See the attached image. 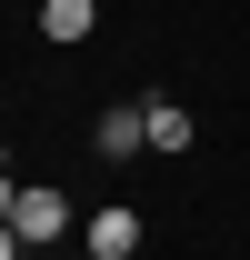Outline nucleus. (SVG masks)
Returning a JSON list of instances; mask_svg holds the SVG:
<instances>
[{
	"instance_id": "1",
	"label": "nucleus",
	"mask_w": 250,
	"mask_h": 260,
	"mask_svg": "<svg viewBox=\"0 0 250 260\" xmlns=\"http://www.w3.org/2000/svg\"><path fill=\"white\" fill-rule=\"evenodd\" d=\"M10 230H20L30 250H50V240H70V200L50 190V180H20V200H10Z\"/></svg>"
},
{
	"instance_id": "2",
	"label": "nucleus",
	"mask_w": 250,
	"mask_h": 260,
	"mask_svg": "<svg viewBox=\"0 0 250 260\" xmlns=\"http://www.w3.org/2000/svg\"><path fill=\"white\" fill-rule=\"evenodd\" d=\"M80 250H90V260H140V210H90Z\"/></svg>"
},
{
	"instance_id": "3",
	"label": "nucleus",
	"mask_w": 250,
	"mask_h": 260,
	"mask_svg": "<svg viewBox=\"0 0 250 260\" xmlns=\"http://www.w3.org/2000/svg\"><path fill=\"white\" fill-rule=\"evenodd\" d=\"M90 140H100V160H130V150H150V120H140V100L100 110V120H90Z\"/></svg>"
},
{
	"instance_id": "4",
	"label": "nucleus",
	"mask_w": 250,
	"mask_h": 260,
	"mask_svg": "<svg viewBox=\"0 0 250 260\" xmlns=\"http://www.w3.org/2000/svg\"><path fill=\"white\" fill-rule=\"evenodd\" d=\"M90 30H100V0H40V40L70 50V40H90Z\"/></svg>"
},
{
	"instance_id": "5",
	"label": "nucleus",
	"mask_w": 250,
	"mask_h": 260,
	"mask_svg": "<svg viewBox=\"0 0 250 260\" xmlns=\"http://www.w3.org/2000/svg\"><path fill=\"white\" fill-rule=\"evenodd\" d=\"M140 120H150V150H160V160H170V150H190V140H200V120H190L180 100H140Z\"/></svg>"
},
{
	"instance_id": "6",
	"label": "nucleus",
	"mask_w": 250,
	"mask_h": 260,
	"mask_svg": "<svg viewBox=\"0 0 250 260\" xmlns=\"http://www.w3.org/2000/svg\"><path fill=\"white\" fill-rule=\"evenodd\" d=\"M20 250H30V240H20V230H10V220H0V260H20Z\"/></svg>"
},
{
	"instance_id": "7",
	"label": "nucleus",
	"mask_w": 250,
	"mask_h": 260,
	"mask_svg": "<svg viewBox=\"0 0 250 260\" xmlns=\"http://www.w3.org/2000/svg\"><path fill=\"white\" fill-rule=\"evenodd\" d=\"M10 200H20V180H10V160H0V220H10Z\"/></svg>"
},
{
	"instance_id": "8",
	"label": "nucleus",
	"mask_w": 250,
	"mask_h": 260,
	"mask_svg": "<svg viewBox=\"0 0 250 260\" xmlns=\"http://www.w3.org/2000/svg\"><path fill=\"white\" fill-rule=\"evenodd\" d=\"M0 10H10V0H0Z\"/></svg>"
}]
</instances>
